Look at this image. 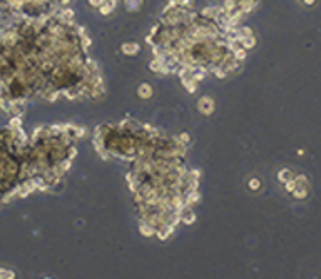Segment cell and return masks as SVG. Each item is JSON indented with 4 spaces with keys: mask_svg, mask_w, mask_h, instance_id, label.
I'll return each instance as SVG.
<instances>
[{
    "mask_svg": "<svg viewBox=\"0 0 321 279\" xmlns=\"http://www.w3.org/2000/svg\"><path fill=\"white\" fill-rule=\"evenodd\" d=\"M15 277V272L7 271V269H0V279H13Z\"/></svg>",
    "mask_w": 321,
    "mask_h": 279,
    "instance_id": "cell-14",
    "label": "cell"
},
{
    "mask_svg": "<svg viewBox=\"0 0 321 279\" xmlns=\"http://www.w3.org/2000/svg\"><path fill=\"white\" fill-rule=\"evenodd\" d=\"M162 67H164V63L159 60V58H152V60L149 62V68L152 72H155V74H160V70H162Z\"/></svg>",
    "mask_w": 321,
    "mask_h": 279,
    "instance_id": "cell-8",
    "label": "cell"
},
{
    "mask_svg": "<svg viewBox=\"0 0 321 279\" xmlns=\"http://www.w3.org/2000/svg\"><path fill=\"white\" fill-rule=\"evenodd\" d=\"M239 32H241V35H242V37H251V35H252V30H251L249 27H241V28H239Z\"/></svg>",
    "mask_w": 321,
    "mask_h": 279,
    "instance_id": "cell-16",
    "label": "cell"
},
{
    "mask_svg": "<svg viewBox=\"0 0 321 279\" xmlns=\"http://www.w3.org/2000/svg\"><path fill=\"white\" fill-rule=\"evenodd\" d=\"M247 187H249L251 190H257V189L261 187V180H259V179H256V177L249 179V182H247Z\"/></svg>",
    "mask_w": 321,
    "mask_h": 279,
    "instance_id": "cell-12",
    "label": "cell"
},
{
    "mask_svg": "<svg viewBox=\"0 0 321 279\" xmlns=\"http://www.w3.org/2000/svg\"><path fill=\"white\" fill-rule=\"evenodd\" d=\"M125 7H127V10L134 12V10H139L140 5H142V0H124Z\"/></svg>",
    "mask_w": 321,
    "mask_h": 279,
    "instance_id": "cell-7",
    "label": "cell"
},
{
    "mask_svg": "<svg viewBox=\"0 0 321 279\" xmlns=\"http://www.w3.org/2000/svg\"><path fill=\"white\" fill-rule=\"evenodd\" d=\"M177 3L184 8H192L194 5V0H177Z\"/></svg>",
    "mask_w": 321,
    "mask_h": 279,
    "instance_id": "cell-15",
    "label": "cell"
},
{
    "mask_svg": "<svg viewBox=\"0 0 321 279\" xmlns=\"http://www.w3.org/2000/svg\"><path fill=\"white\" fill-rule=\"evenodd\" d=\"M177 140H179V142H182V144H186V145H187L189 142H191V135H189L187 132H181V134L177 135Z\"/></svg>",
    "mask_w": 321,
    "mask_h": 279,
    "instance_id": "cell-13",
    "label": "cell"
},
{
    "mask_svg": "<svg viewBox=\"0 0 321 279\" xmlns=\"http://www.w3.org/2000/svg\"><path fill=\"white\" fill-rule=\"evenodd\" d=\"M222 8H224L227 13H231L232 10H236V8H237V0H224Z\"/></svg>",
    "mask_w": 321,
    "mask_h": 279,
    "instance_id": "cell-10",
    "label": "cell"
},
{
    "mask_svg": "<svg viewBox=\"0 0 321 279\" xmlns=\"http://www.w3.org/2000/svg\"><path fill=\"white\" fill-rule=\"evenodd\" d=\"M197 110L201 112L202 115H211L214 112V100L209 95H202L201 99L197 100Z\"/></svg>",
    "mask_w": 321,
    "mask_h": 279,
    "instance_id": "cell-1",
    "label": "cell"
},
{
    "mask_svg": "<svg viewBox=\"0 0 321 279\" xmlns=\"http://www.w3.org/2000/svg\"><path fill=\"white\" fill-rule=\"evenodd\" d=\"M104 2H105V0H89V3H90V5H92V7H97V8H99V7H100Z\"/></svg>",
    "mask_w": 321,
    "mask_h": 279,
    "instance_id": "cell-17",
    "label": "cell"
},
{
    "mask_svg": "<svg viewBox=\"0 0 321 279\" xmlns=\"http://www.w3.org/2000/svg\"><path fill=\"white\" fill-rule=\"evenodd\" d=\"M120 50H122V53H125V55H137L140 47H139L137 42H127V43H122Z\"/></svg>",
    "mask_w": 321,
    "mask_h": 279,
    "instance_id": "cell-4",
    "label": "cell"
},
{
    "mask_svg": "<svg viewBox=\"0 0 321 279\" xmlns=\"http://www.w3.org/2000/svg\"><path fill=\"white\" fill-rule=\"evenodd\" d=\"M232 57L236 58V60H239V62H242L246 58V48H242V47H239V48H236L234 52H232Z\"/></svg>",
    "mask_w": 321,
    "mask_h": 279,
    "instance_id": "cell-11",
    "label": "cell"
},
{
    "mask_svg": "<svg viewBox=\"0 0 321 279\" xmlns=\"http://www.w3.org/2000/svg\"><path fill=\"white\" fill-rule=\"evenodd\" d=\"M139 232L142 234L144 237H152V236H155V227L152 226V224L145 222V221H140V224H139Z\"/></svg>",
    "mask_w": 321,
    "mask_h": 279,
    "instance_id": "cell-5",
    "label": "cell"
},
{
    "mask_svg": "<svg viewBox=\"0 0 321 279\" xmlns=\"http://www.w3.org/2000/svg\"><path fill=\"white\" fill-rule=\"evenodd\" d=\"M256 45V38H254V35H251V37H242V40H241V47L242 48H252Z\"/></svg>",
    "mask_w": 321,
    "mask_h": 279,
    "instance_id": "cell-9",
    "label": "cell"
},
{
    "mask_svg": "<svg viewBox=\"0 0 321 279\" xmlns=\"http://www.w3.org/2000/svg\"><path fill=\"white\" fill-rule=\"evenodd\" d=\"M181 222L187 224V226L196 222V212L191 209V205H186V207L181 211Z\"/></svg>",
    "mask_w": 321,
    "mask_h": 279,
    "instance_id": "cell-2",
    "label": "cell"
},
{
    "mask_svg": "<svg viewBox=\"0 0 321 279\" xmlns=\"http://www.w3.org/2000/svg\"><path fill=\"white\" fill-rule=\"evenodd\" d=\"M181 84L186 87V90L189 92V94H194V92L197 90V82H194V80L191 79V75H189V77H182V79H181Z\"/></svg>",
    "mask_w": 321,
    "mask_h": 279,
    "instance_id": "cell-6",
    "label": "cell"
},
{
    "mask_svg": "<svg viewBox=\"0 0 321 279\" xmlns=\"http://www.w3.org/2000/svg\"><path fill=\"white\" fill-rule=\"evenodd\" d=\"M152 85L150 84H147V82H144V84H140L139 87H137V95L140 97L142 100H147V99H150L152 97Z\"/></svg>",
    "mask_w": 321,
    "mask_h": 279,
    "instance_id": "cell-3",
    "label": "cell"
},
{
    "mask_svg": "<svg viewBox=\"0 0 321 279\" xmlns=\"http://www.w3.org/2000/svg\"><path fill=\"white\" fill-rule=\"evenodd\" d=\"M304 3H308V5H311V3H314V0H304Z\"/></svg>",
    "mask_w": 321,
    "mask_h": 279,
    "instance_id": "cell-18",
    "label": "cell"
}]
</instances>
